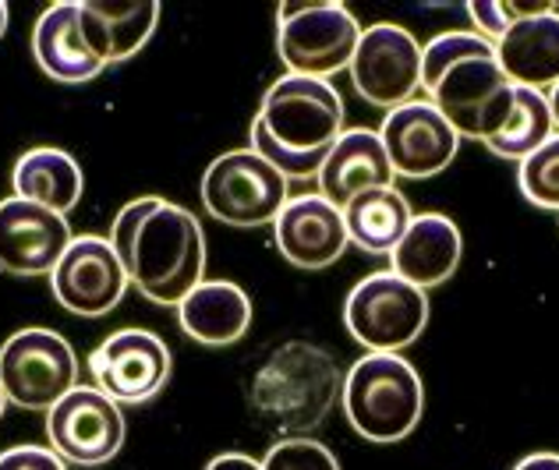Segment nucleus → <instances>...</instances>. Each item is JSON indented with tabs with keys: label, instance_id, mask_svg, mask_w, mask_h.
<instances>
[{
	"label": "nucleus",
	"instance_id": "f257e3e1",
	"mask_svg": "<svg viewBox=\"0 0 559 470\" xmlns=\"http://www.w3.org/2000/svg\"><path fill=\"white\" fill-rule=\"evenodd\" d=\"M110 244L145 301L178 308L205 273V233L185 205L145 195L114 219Z\"/></svg>",
	"mask_w": 559,
	"mask_h": 470
},
{
	"label": "nucleus",
	"instance_id": "f03ea898",
	"mask_svg": "<svg viewBox=\"0 0 559 470\" xmlns=\"http://www.w3.org/2000/svg\"><path fill=\"white\" fill-rule=\"evenodd\" d=\"M421 93L461 138L489 142L510 121L518 85L478 33H439L421 47Z\"/></svg>",
	"mask_w": 559,
	"mask_h": 470
},
{
	"label": "nucleus",
	"instance_id": "7ed1b4c3",
	"mask_svg": "<svg viewBox=\"0 0 559 470\" xmlns=\"http://www.w3.org/2000/svg\"><path fill=\"white\" fill-rule=\"evenodd\" d=\"M344 135V99L333 82L280 75L252 121V149L287 181H316Z\"/></svg>",
	"mask_w": 559,
	"mask_h": 470
},
{
	"label": "nucleus",
	"instance_id": "20e7f679",
	"mask_svg": "<svg viewBox=\"0 0 559 470\" xmlns=\"http://www.w3.org/2000/svg\"><path fill=\"white\" fill-rule=\"evenodd\" d=\"M344 375L330 350L308 340L280 344L252 378V407L276 432L305 435L319 429L341 400Z\"/></svg>",
	"mask_w": 559,
	"mask_h": 470
},
{
	"label": "nucleus",
	"instance_id": "39448f33",
	"mask_svg": "<svg viewBox=\"0 0 559 470\" xmlns=\"http://www.w3.org/2000/svg\"><path fill=\"white\" fill-rule=\"evenodd\" d=\"M341 407L365 443H404L425 414L421 375L401 354H365L344 375Z\"/></svg>",
	"mask_w": 559,
	"mask_h": 470
},
{
	"label": "nucleus",
	"instance_id": "423d86ee",
	"mask_svg": "<svg viewBox=\"0 0 559 470\" xmlns=\"http://www.w3.org/2000/svg\"><path fill=\"white\" fill-rule=\"evenodd\" d=\"M361 43V25L350 8L336 0H316V4H284L276 19V53L287 75L322 79L350 68Z\"/></svg>",
	"mask_w": 559,
	"mask_h": 470
},
{
	"label": "nucleus",
	"instance_id": "0eeeda50",
	"mask_svg": "<svg viewBox=\"0 0 559 470\" xmlns=\"http://www.w3.org/2000/svg\"><path fill=\"white\" fill-rule=\"evenodd\" d=\"M344 326L365 354H401L429 326V293L396 273H372L347 293Z\"/></svg>",
	"mask_w": 559,
	"mask_h": 470
},
{
	"label": "nucleus",
	"instance_id": "6e6552de",
	"mask_svg": "<svg viewBox=\"0 0 559 470\" xmlns=\"http://www.w3.org/2000/svg\"><path fill=\"white\" fill-rule=\"evenodd\" d=\"M290 202V181L273 170L255 149H234L216 156L202 173L205 213L227 227H266L276 224L280 209Z\"/></svg>",
	"mask_w": 559,
	"mask_h": 470
},
{
	"label": "nucleus",
	"instance_id": "1a4fd4ad",
	"mask_svg": "<svg viewBox=\"0 0 559 470\" xmlns=\"http://www.w3.org/2000/svg\"><path fill=\"white\" fill-rule=\"evenodd\" d=\"M0 386L14 407L50 410L79 386L75 347L53 329H19L0 347Z\"/></svg>",
	"mask_w": 559,
	"mask_h": 470
},
{
	"label": "nucleus",
	"instance_id": "9d476101",
	"mask_svg": "<svg viewBox=\"0 0 559 470\" xmlns=\"http://www.w3.org/2000/svg\"><path fill=\"white\" fill-rule=\"evenodd\" d=\"M347 71L355 93L369 107L390 113L421 93V43L404 25H369L361 28V43Z\"/></svg>",
	"mask_w": 559,
	"mask_h": 470
},
{
	"label": "nucleus",
	"instance_id": "9b49d317",
	"mask_svg": "<svg viewBox=\"0 0 559 470\" xmlns=\"http://www.w3.org/2000/svg\"><path fill=\"white\" fill-rule=\"evenodd\" d=\"M124 414L96 386H75L64 400L47 410V438L50 449L64 463L75 467H103L124 446Z\"/></svg>",
	"mask_w": 559,
	"mask_h": 470
},
{
	"label": "nucleus",
	"instance_id": "f8f14e48",
	"mask_svg": "<svg viewBox=\"0 0 559 470\" xmlns=\"http://www.w3.org/2000/svg\"><path fill=\"white\" fill-rule=\"evenodd\" d=\"M90 375L114 403H150L170 382V347L150 329H117L90 354Z\"/></svg>",
	"mask_w": 559,
	"mask_h": 470
},
{
	"label": "nucleus",
	"instance_id": "ddd939ff",
	"mask_svg": "<svg viewBox=\"0 0 559 470\" xmlns=\"http://www.w3.org/2000/svg\"><path fill=\"white\" fill-rule=\"evenodd\" d=\"M128 287L131 280L114 244L107 238H96V233L71 238L68 252L50 273V290L57 304L82 318H99L114 312L124 301Z\"/></svg>",
	"mask_w": 559,
	"mask_h": 470
},
{
	"label": "nucleus",
	"instance_id": "4468645a",
	"mask_svg": "<svg viewBox=\"0 0 559 470\" xmlns=\"http://www.w3.org/2000/svg\"><path fill=\"white\" fill-rule=\"evenodd\" d=\"M379 138L393 173L407 181H429L443 173L461 149V135L429 99H411L390 110L379 124Z\"/></svg>",
	"mask_w": 559,
	"mask_h": 470
},
{
	"label": "nucleus",
	"instance_id": "2eb2a0df",
	"mask_svg": "<svg viewBox=\"0 0 559 470\" xmlns=\"http://www.w3.org/2000/svg\"><path fill=\"white\" fill-rule=\"evenodd\" d=\"M68 244V216L19 195L0 202V269L8 276H50Z\"/></svg>",
	"mask_w": 559,
	"mask_h": 470
},
{
	"label": "nucleus",
	"instance_id": "dca6fc26",
	"mask_svg": "<svg viewBox=\"0 0 559 470\" xmlns=\"http://www.w3.org/2000/svg\"><path fill=\"white\" fill-rule=\"evenodd\" d=\"M276 252L284 255L294 269L301 273H322L336 266L350 248L344 209H336L319 195H298L280 209L273 224Z\"/></svg>",
	"mask_w": 559,
	"mask_h": 470
},
{
	"label": "nucleus",
	"instance_id": "f3484780",
	"mask_svg": "<svg viewBox=\"0 0 559 470\" xmlns=\"http://www.w3.org/2000/svg\"><path fill=\"white\" fill-rule=\"evenodd\" d=\"M393 181L396 173L390 167V156L382 149L379 131L372 128L344 131L326 153V159H322V170L316 178L319 195L330 205H336V209H344L347 202H355L372 188H390Z\"/></svg>",
	"mask_w": 559,
	"mask_h": 470
},
{
	"label": "nucleus",
	"instance_id": "a211bd4d",
	"mask_svg": "<svg viewBox=\"0 0 559 470\" xmlns=\"http://www.w3.org/2000/svg\"><path fill=\"white\" fill-rule=\"evenodd\" d=\"M461 258H464L461 227L443 213H421L411 219L404 241L393 248L390 273L429 293L432 287H443L457 273Z\"/></svg>",
	"mask_w": 559,
	"mask_h": 470
},
{
	"label": "nucleus",
	"instance_id": "6ab92c4d",
	"mask_svg": "<svg viewBox=\"0 0 559 470\" xmlns=\"http://www.w3.org/2000/svg\"><path fill=\"white\" fill-rule=\"evenodd\" d=\"M33 57L43 75L64 85L93 82L107 71L82 33V8L75 0H61L39 14L33 28Z\"/></svg>",
	"mask_w": 559,
	"mask_h": 470
},
{
	"label": "nucleus",
	"instance_id": "aec40b11",
	"mask_svg": "<svg viewBox=\"0 0 559 470\" xmlns=\"http://www.w3.org/2000/svg\"><path fill=\"white\" fill-rule=\"evenodd\" d=\"M492 50L513 85L549 93L559 82V8L521 19Z\"/></svg>",
	"mask_w": 559,
	"mask_h": 470
},
{
	"label": "nucleus",
	"instance_id": "412c9836",
	"mask_svg": "<svg viewBox=\"0 0 559 470\" xmlns=\"http://www.w3.org/2000/svg\"><path fill=\"white\" fill-rule=\"evenodd\" d=\"M178 322L202 347H230L252 329V298L230 280H202L178 304Z\"/></svg>",
	"mask_w": 559,
	"mask_h": 470
},
{
	"label": "nucleus",
	"instance_id": "4be33fe9",
	"mask_svg": "<svg viewBox=\"0 0 559 470\" xmlns=\"http://www.w3.org/2000/svg\"><path fill=\"white\" fill-rule=\"evenodd\" d=\"M82 33L103 64H121L135 57L153 39L159 22L156 0H131V4H103L82 0Z\"/></svg>",
	"mask_w": 559,
	"mask_h": 470
},
{
	"label": "nucleus",
	"instance_id": "5701e85b",
	"mask_svg": "<svg viewBox=\"0 0 559 470\" xmlns=\"http://www.w3.org/2000/svg\"><path fill=\"white\" fill-rule=\"evenodd\" d=\"M11 188L19 198L68 216L82 202L85 178H82L79 159L71 153L53 149V145H39V149H28L19 164H14Z\"/></svg>",
	"mask_w": 559,
	"mask_h": 470
},
{
	"label": "nucleus",
	"instance_id": "b1692460",
	"mask_svg": "<svg viewBox=\"0 0 559 470\" xmlns=\"http://www.w3.org/2000/svg\"><path fill=\"white\" fill-rule=\"evenodd\" d=\"M411 219H415L411 202L393 184L372 188L344 205L347 241L365 255H393V248L404 241Z\"/></svg>",
	"mask_w": 559,
	"mask_h": 470
},
{
	"label": "nucleus",
	"instance_id": "393cba45",
	"mask_svg": "<svg viewBox=\"0 0 559 470\" xmlns=\"http://www.w3.org/2000/svg\"><path fill=\"white\" fill-rule=\"evenodd\" d=\"M556 135L552 124V110H549V96L538 89H521L513 93V110L510 121L499 128V135L485 142V149L499 159H527L535 149H542L549 138Z\"/></svg>",
	"mask_w": 559,
	"mask_h": 470
},
{
	"label": "nucleus",
	"instance_id": "a878e982",
	"mask_svg": "<svg viewBox=\"0 0 559 470\" xmlns=\"http://www.w3.org/2000/svg\"><path fill=\"white\" fill-rule=\"evenodd\" d=\"M521 195L535 205V209L559 213V135H552L542 149H535L518 167Z\"/></svg>",
	"mask_w": 559,
	"mask_h": 470
},
{
	"label": "nucleus",
	"instance_id": "bb28decb",
	"mask_svg": "<svg viewBox=\"0 0 559 470\" xmlns=\"http://www.w3.org/2000/svg\"><path fill=\"white\" fill-rule=\"evenodd\" d=\"M262 470H341V463L312 435H287L270 446Z\"/></svg>",
	"mask_w": 559,
	"mask_h": 470
},
{
	"label": "nucleus",
	"instance_id": "cd10ccee",
	"mask_svg": "<svg viewBox=\"0 0 559 470\" xmlns=\"http://www.w3.org/2000/svg\"><path fill=\"white\" fill-rule=\"evenodd\" d=\"M549 8H556V4H499V0H471L467 14L481 39L499 43L521 19H532V14H542Z\"/></svg>",
	"mask_w": 559,
	"mask_h": 470
},
{
	"label": "nucleus",
	"instance_id": "c85d7f7f",
	"mask_svg": "<svg viewBox=\"0 0 559 470\" xmlns=\"http://www.w3.org/2000/svg\"><path fill=\"white\" fill-rule=\"evenodd\" d=\"M0 470H68L50 446H14L0 453Z\"/></svg>",
	"mask_w": 559,
	"mask_h": 470
},
{
	"label": "nucleus",
	"instance_id": "c756f323",
	"mask_svg": "<svg viewBox=\"0 0 559 470\" xmlns=\"http://www.w3.org/2000/svg\"><path fill=\"white\" fill-rule=\"evenodd\" d=\"M205 470H262V463L245 457V453H219V457L205 463Z\"/></svg>",
	"mask_w": 559,
	"mask_h": 470
},
{
	"label": "nucleus",
	"instance_id": "7c9ffc66",
	"mask_svg": "<svg viewBox=\"0 0 559 470\" xmlns=\"http://www.w3.org/2000/svg\"><path fill=\"white\" fill-rule=\"evenodd\" d=\"M513 470H559V453H532Z\"/></svg>",
	"mask_w": 559,
	"mask_h": 470
},
{
	"label": "nucleus",
	"instance_id": "2f4dec72",
	"mask_svg": "<svg viewBox=\"0 0 559 470\" xmlns=\"http://www.w3.org/2000/svg\"><path fill=\"white\" fill-rule=\"evenodd\" d=\"M549 96V110H552V124H556V135H559V82L546 93Z\"/></svg>",
	"mask_w": 559,
	"mask_h": 470
},
{
	"label": "nucleus",
	"instance_id": "473e14b6",
	"mask_svg": "<svg viewBox=\"0 0 559 470\" xmlns=\"http://www.w3.org/2000/svg\"><path fill=\"white\" fill-rule=\"evenodd\" d=\"M4 33H8V4L0 0V39H4Z\"/></svg>",
	"mask_w": 559,
	"mask_h": 470
},
{
	"label": "nucleus",
	"instance_id": "72a5a7b5",
	"mask_svg": "<svg viewBox=\"0 0 559 470\" xmlns=\"http://www.w3.org/2000/svg\"><path fill=\"white\" fill-rule=\"evenodd\" d=\"M4 407H8V393H4V386H0V418H4Z\"/></svg>",
	"mask_w": 559,
	"mask_h": 470
}]
</instances>
